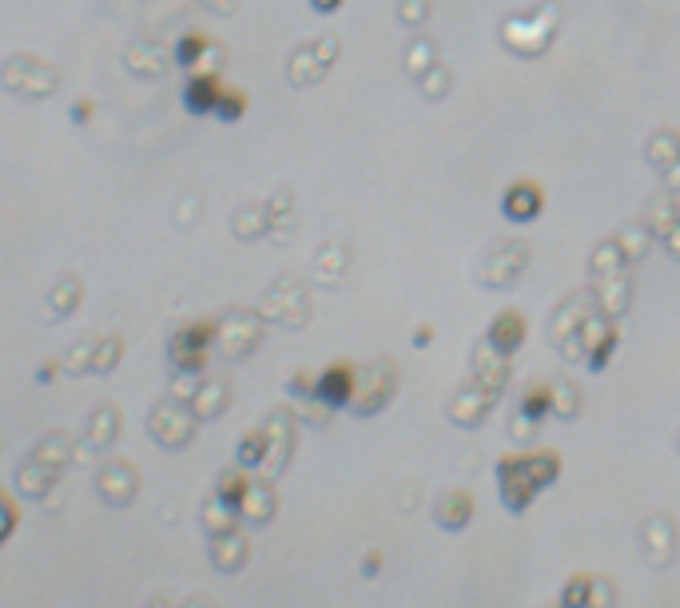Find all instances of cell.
I'll list each match as a JSON object with an SVG mask.
<instances>
[{"label": "cell", "instance_id": "cell-13", "mask_svg": "<svg viewBox=\"0 0 680 608\" xmlns=\"http://www.w3.org/2000/svg\"><path fill=\"white\" fill-rule=\"evenodd\" d=\"M434 521H438L446 533H461V529L473 521V493L446 489L438 502H434Z\"/></svg>", "mask_w": 680, "mask_h": 608}, {"label": "cell", "instance_id": "cell-28", "mask_svg": "<svg viewBox=\"0 0 680 608\" xmlns=\"http://www.w3.org/2000/svg\"><path fill=\"white\" fill-rule=\"evenodd\" d=\"M649 164L653 168H660V171H669L672 164L680 159V136H672V132H660V136H653L649 139Z\"/></svg>", "mask_w": 680, "mask_h": 608}, {"label": "cell", "instance_id": "cell-30", "mask_svg": "<svg viewBox=\"0 0 680 608\" xmlns=\"http://www.w3.org/2000/svg\"><path fill=\"white\" fill-rule=\"evenodd\" d=\"M677 219H680V203H677V195H672V191H665V195H660V200L649 207V232L660 239V235L669 232Z\"/></svg>", "mask_w": 680, "mask_h": 608}, {"label": "cell", "instance_id": "cell-31", "mask_svg": "<svg viewBox=\"0 0 680 608\" xmlns=\"http://www.w3.org/2000/svg\"><path fill=\"white\" fill-rule=\"evenodd\" d=\"M211 116H220L223 124H235V120H243V116H247V92L223 85V92H220V100H215V112H211Z\"/></svg>", "mask_w": 680, "mask_h": 608}, {"label": "cell", "instance_id": "cell-6", "mask_svg": "<svg viewBox=\"0 0 680 608\" xmlns=\"http://www.w3.org/2000/svg\"><path fill=\"white\" fill-rule=\"evenodd\" d=\"M355 390H358L355 362H331L326 370L314 374V402L323 409H350Z\"/></svg>", "mask_w": 680, "mask_h": 608}, {"label": "cell", "instance_id": "cell-14", "mask_svg": "<svg viewBox=\"0 0 680 608\" xmlns=\"http://www.w3.org/2000/svg\"><path fill=\"white\" fill-rule=\"evenodd\" d=\"M220 92H223L220 72H196V76H188V85H183V108H188L191 116H211Z\"/></svg>", "mask_w": 680, "mask_h": 608}, {"label": "cell", "instance_id": "cell-36", "mask_svg": "<svg viewBox=\"0 0 680 608\" xmlns=\"http://www.w3.org/2000/svg\"><path fill=\"white\" fill-rule=\"evenodd\" d=\"M16 521H21V514H16L12 497H9V493H0V545H4V541L16 533Z\"/></svg>", "mask_w": 680, "mask_h": 608}, {"label": "cell", "instance_id": "cell-15", "mask_svg": "<svg viewBox=\"0 0 680 608\" xmlns=\"http://www.w3.org/2000/svg\"><path fill=\"white\" fill-rule=\"evenodd\" d=\"M486 342L493 350H502L505 358H513L517 350L525 347V315L522 311H502V315L493 318L490 330H486Z\"/></svg>", "mask_w": 680, "mask_h": 608}, {"label": "cell", "instance_id": "cell-37", "mask_svg": "<svg viewBox=\"0 0 680 608\" xmlns=\"http://www.w3.org/2000/svg\"><path fill=\"white\" fill-rule=\"evenodd\" d=\"M422 76H426V80H422V92L434 95V100L446 95V88H450V72H446V68H430V72H422Z\"/></svg>", "mask_w": 680, "mask_h": 608}, {"label": "cell", "instance_id": "cell-43", "mask_svg": "<svg viewBox=\"0 0 680 608\" xmlns=\"http://www.w3.org/2000/svg\"><path fill=\"white\" fill-rule=\"evenodd\" d=\"M73 120H76V124H88V120H92V104H88V100H76V104H73Z\"/></svg>", "mask_w": 680, "mask_h": 608}, {"label": "cell", "instance_id": "cell-17", "mask_svg": "<svg viewBox=\"0 0 680 608\" xmlns=\"http://www.w3.org/2000/svg\"><path fill=\"white\" fill-rule=\"evenodd\" d=\"M593 299H597V311L609 318H617L628 311V299H633V286H628V274L617 271V274H605V279H597L593 283Z\"/></svg>", "mask_w": 680, "mask_h": 608}, {"label": "cell", "instance_id": "cell-47", "mask_svg": "<svg viewBox=\"0 0 680 608\" xmlns=\"http://www.w3.org/2000/svg\"><path fill=\"white\" fill-rule=\"evenodd\" d=\"M677 450H680V438H677Z\"/></svg>", "mask_w": 680, "mask_h": 608}, {"label": "cell", "instance_id": "cell-20", "mask_svg": "<svg viewBox=\"0 0 680 608\" xmlns=\"http://www.w3.org/2000/svg\"><path fill=\"white\" fill-rule=\"evenodd\" d=\"M100 497L108 505H127L136 497V470L124 462H112L104 473H100Z\"/></svg>", "mask_w": 680, "mask_h": 608}, {"label": "cell", "instance_id": "cell-45", "mask_svg": "<svg viewBox=\"0 0 680 608\" xmlns=\"http://www.w3.org/2000/svg\"><path fill=\"white\" fill-rule=\"evenodd\" d=\"M56 370H60V362H48V367H41V370H36V382H53Z\"/></svg>", "mask_w": 680, "mask_h": 608}, {"label": "cell", "instance_id": "cell-3", "mask_svg": "<svg viewBox=\"0 0 680 608\" xmlns=\"http://www.w3.org/2000/svg\"><path fill=\"white\" fill-rule=\"evenodd\" d=\"M394 390H398L394 362L378 358V362H370L367 370H358V390H355V402H350V409H355L358 418H375V414H382V409L390 406Z\"/></svg>", "mask_w": 680, "mask_h": 608}, {"label": "cell", "instance_id": "cell-25", "mask_svg": "<svg viewBox=\"0 0 680 608\" xmlns=\"http://www.w3.org/2000/svg\"><path fill=\"white\" fill-rule=\"evenodd\" d=\"M247 489H252V477H247V470H243V465H235V470H227L220 477V489H215V497H220L227 509H235V514H239V505H243V497H247Z\"/></svg>", "mask_w": 680, "mask_h": 608}, {"label": "cell", "instance_id": "cell-24", "mask_svg": "<svg viewBox=\"0 0 680 608\" xmlns=\"http://www.w3.org/2000/svg\"><path fill=\"white\" fill-rule=\"evenodd\" d=\"M188 406L196 409V418H215V414H223V409H227V382H208L199 394H191Z\"/></svg>", "mask_w": 680, "mask_h": 608}, {"label": "cell", "instance_id": "cell-21", "mask_svg": "<svg viewBox=\"0 0 680 608\" xmlns=\"http://www.w3.org/2000/svg\"><path fill=\"white\" fill-rule=\"evenodd\" d=\"M56 473H60V465L53 462H41L36 453H32L29 462L16 470V482H21V489L29 493V497H44V493L56 485Z\"/></svg>", "mask_w": 680, "mask_h": 608}, {"label": "cell", "instance_id": "cell-40", "mask_svg": "<svg viewBox=\"0 0 680 608\" xmlns=\"http://www.w3.org/2000/svg\"><path fill=\"white\" fill-rule=\"evenodd\" d=\"M382 573V553H367V561H363V577H378Z\"/></svg>", "mask_w": 680, "mask_h": 608}, {"label": "cell", "instance_id": "cell-16", "mask_svg": "<svg viewBox=\"0 0 680 608\" xmlns=\"http://www.w3.org/2000/svg\"><path fill=\"white\" fill-rule=\"evenodd\" d=\"M267 430V462H263V470L271 473H283L287 470V458H291V441H294V426L287 414H275L271 426H263Z\"/></svg>", "mask_w": 680, "mask_h": 608}, {"label": "cell", "instance_id": "cell-10", "mask_svg": "<svg viewBox=\"0 0 680 608\" xmlns=\"http://www.w3.org/2000/svg\"><path fill=\"white\" fill-rule=\"evenodd\" d=\"M505 382H510V358L502 354V350H493L490 342H478V350H473V386H482L486 394H502Z\"/></svg>", "mask_w": 680, "mask_h": 608}, {"label": "cell", "instance_id": "cell-39", "mask_svg": "<svg viewBox=\"0 0 680 608\" xmlns=\"http://www.w3.org/2000/svg\"><path fill=\"white\" fill-rule=\"evenodd\" d=\"M660 243H665V251H669V259H672V262H680V219L672 223L669 232L660 235Z\"/></svg>", "mask_w": 680, "mask_h": 608}, {"label": "cell", "instance_id": "cell-26", "mask_svg": "<svg viewBox=\"0 0 680 608\" xmlns=\"http://www.w3.org/2000/svg\"><path fill=\"white\" fill-rule=\"evenodd\" d=\"M208 53H211V41L203 36V32H183V36L176 41V64L183 68V72H191Z\"/></svg>", "mask_w": 680, "mask_h": 608}, {"label": "cell", "instance_id": "cell-12", "mask_svg": "<svg viewBox=\"0 0 680 608\" xmlns=\"http://www.w3.org/2000/svg\"><path fill=\"white\" fill-rule=\"evenodd\" d=\"M525 262H529V247L525 243H505L490 255V271H486V283L490 286H513L522 279Z\"/></svg>", "mask_w": 680, "mask_h": 608}, {"label": "cell", "instance_id": "cell-46", "mask_svg": "<svg viewBox=\"0 0 680 608\" xmlns=\"http://www.w3.org/2000/svg\"><path fill=\"white\" fill-rule=\"evenodd\" d=\"M430 338H434V330H430V326H419V335H414V347H430Z\"/></svg>", "mask_w": 680, "mask_h": 608}, {"label": "cell", "instance_id": "cell-18", "mask_svg": "<svg viewBox=\"0 0 680 608\" xmlns=\"http://www.w3.org/2000/svg\"><path fill=\"white\" fill-rule=\"evenodd\" d=\"M247 537L239 529H227V533L211 537V565L220 568V573H239L247 565Z\"/></svg>", "mask_w": 680, "mask_h": 608}, {"label": "cell", "instance_id": "cell-19", "mask_svg": "<svg viewBox=\"0 0 680 608\" xmlns=\"http://www.w3.org/2000/svg\"><path fill=\"white\" fill-rule=\"evenodd\" d=\"M215 342H220L227 358L252 354V350L259 347V323H255L252 315H243V326L235 330V326H231V318H227V323H220V330H215Z\"/></svg>", "mask_w": 680, "mask_h": 608}, {"label": "cell", "instance_id": "cell-38", "mask_svg": "<svg viewBox=\"0 0 680 608\" xmlns=\"http://www.w3.org/2000/svg\"><path fill=\"white\" fill-rule=\"evenodd\" d=\"M430 16V0H402V24H422Z\"/></svg>", "mask_w": 680, "mask_h": 608}, {"label": "cell", "instance_id": "cell-44", "mask_svg": "<svg viewBox=\"0 0 680 608\" xmlns=\"http://www.w3.org/2000/svg\"><path fill=\"white\" fill-rule=\"evenodd\" d=\"M311 9H314V12H323V16H331V12L343 9V0H311Z\"/></svg>", "mask_w": 680, "mask_h": 608}, {"label": "cell", "instance_id": "cell-32", "mask_svg": "<svg viewBox=\"0 0 680 608\" xmlns=\"http://www.w3.org/2000/svg\"><path fill=\"white\" fill-rule=\"evenodd\" d=\"M120 350H124V342H120V338H104L100 347H92V370H96V374H112Z\"/></svg>", "mask_w": 680, "mask_h": 608}, {"label": "cell", "instance_id": "cell-35", "mask_svg": "<svg viewBox=\"0 0 680 608\" xmlns=\"http://www.w3.org/2000/svg\"><path fill=\"white\" fill-rule=\"evenodd\" d=\"M613 605H617V585H613L609 577H593L586 608H613Z\"/></svg>", "mask_w": 680, "mask_h": 608}, {"label": "cell", "instance_id": "cell-33", "mask_svg": "<svg viewBox=\"0 0 680 608\" xmlns=\"http://www.w3.org/2000/svg\"><path fill=\"white\" fill-rule=\"evenodd\" d=\"M589 585H593V577H569L566 588H561V608H586L589 605Z\"/></svg>", "mask_w": 680, "mask_h": 608}, {"label": "cell", "instance_id": "cell-4", "mask_svg": "<svg viewBox=\"0 0 680 608\" xmlns=\"http://www.w3.org/2000/svg\"><path fill=\"white\" fill-rule=\"evenodd\" d=\"M215 330H220V323H211V318L176 330V335H171V347H168L171 367H176L179 374H199V370L208 367L211 347H215Z\"/></svg>", "mask_w": 680, "mask_h": 608}, {"label": "cell", "instance_id": "cell-27", "mask_svg": "<svg viewBox=\"0 0 680 608\" xmlns=\"http://www.w3.org/2000/svg\"><path fill=\"white\" fill-rule=\"evenodd\" d=\"M549 386H554V418L573 421L577 414H581V394H577V386L569 378H554Z\"/></svg>", "mask_w": 680, "mask_h": 608}, {"label": "cell", "instance_id": "cell-9", "mask_svg": "<svg viewBox=\"0 0 680 608\" xmlns=\"http://www.w3.org/2000/svg\"><path fill=\"white\" fill-rule=\"evenodd\" d=\"M493 406H498L493 394H486L482 386H466V390H458L450 402H446V414H450V421L454 426H461V430H478Z\"/></svg>", "mask_w": 680, "mask_h": 608}, {"label": "cell", "instance_id": "cell-2", "mask_svg": "<svg viewBox=\"0 0 680 608\" xmlns=\"http://www.w3.org/2000/svg\"><path fill=\"white\" fill-rule=\"evenodd\" d=\"M554 32H557V9L554 4H545L537 12H522V16H510L502 29V41L510 53L517 56H542L549 44H554Z\"/></svg>", "mask_w": 680, "mask_h": 608}, {"label": "cell", "instance_id": "cell-29", "mask_svg": "<svg viewBox=\"0 0 680 608\" xmlns=\"http://www.w3.org/2000/svg\"><path fill=\"white\" fill-rule=\"evenodd\" d=\"M263 462H267V430H252L239 441L235 465H243V470H263Z\"/></svg>", "mask_w": 680, "mask_h": 608}, {"label": "cell", "instance_id": "cell-23", "mask_svg": "<svg viewBox=\"0 0 680 608\" xmlns=\"http://www.w3.org/2000/svg\"><path fill=\"white\" fill-rule=\"evenodd\" d=\"M554 414V386L549 382H537V386H529L522 394V406H517V418L534 421V426H542L545 418Z\"/></svg>", "mask_w": 680, "mask_h": 608}, {"label": "cell", "instance_id": "cell-42", "mask_svg": "<svg viewBox=\"0 0 680 608\" xmlns=\"http://www.w3.org/2000/svg\"><path fill=\"white\" fill-rule=\"evenodd\" d=\"M665 191H672V195H680V159L672 164L669 171H665Z\"/></svg>", "mask_w": 680, "mask_h": 608}, {"label": "cell", "instance_id": "cell-11", "mask_svg": "<svg viewBox=\"0 0 680 608\" xmlns=\"http://www.w3.org/2000/svg\"><path fill=\"white\" fill-rule=\"evenodd\" d=\"M640 541H645V561L657 568H665L677 553V525L665 514L645 517V529H640Z\"/></svg>", "mask_w": 680, "mask_h": 608}, {"label": "cell", "instance_id": "cell-41", "mask_svg": "<svg viewBox=\"0 0 680 608\" xmlns=\"http://www.w3.org/2000/svg\"><path fill=\"white\" fill-rule=\"evenodd\" d=\"M534 430H537V426H534V421H525V418H513V426H510V434H513L517 441H522V438H534Z\"/></svg>", "mask_w": 680, "mask_h": 608}, {"label": "cell", "instance_id": "cell-1", "mask_svg": "<svg viewBox=\"0 0 680 608\" xmlns=\"http://www.w3.org/2000/svg\"><path fill=\"white\" fill-rule=\"evenodd\" d=\"M493 477H498V493H502L505 509L510 514H525L561 477V453L557 450L505 453L502 462L493 465Z\"/></svg>", "mask_w": 680, "mask_h": 608}, {"label": "cell", "instance_id": "cell-7", "mask_svg": "<svg viewBox=\"0 0 680 608\" xmlns=\"http://www.w3.org/2000/svg\"><path fill=\"white\" fill-rule=\"evenodd\" d=\"M191 414H188V402L183 398H168L159 409H152V438L164 441L168 450H176V446H183V441L191 438Z\"/></svg>", "mask_w": 680, "mask_h": 608}, {"label": "cell", "instance_id": "cell-22", "mask_svg": "<svg viewBox=\"0 0 680 608\" xmlns=\"http://www.w3.org/2000/svg\"><path fill=\"white\" fill-rule=\"evenodd\" d=\"M275 517V489L267 482H252L247 497L239 505V521L247 525H267Z\"/></svg>", "mask_w": 680, "mask_h": 608}, {"label": "cell", "instance_id": "cell-34", "mask_svg": "<svg viewBox=\"0 0 680 608\" xmlns=\"http://www.w3.org/2000/svg\"><path fill=\"white\" fill-rule=\"evenodd\" d=\"M649 227H628L625 235H617V243H621V251H625V259L628 262H637L640 255H645V247H649Z\"/></svg>", "mask_w": 680, "mask_h": 608}, {"label": "cell", "instance_id": "cell-5", "mask_svg": "<svg viewBox=\"0 0 680 608\" xmlns=\"http://www.w3.org/2000/svg\"><path fill=\"white\" fill-rule=\"evenodd\" d=\"M577 338H581V354H586V367L593 370V374H601V370L609 367V358L617 354V347H621L617 323L609 315H601V311H589L581 330H577Z\"/></svg>", "mask_w": 680, "mask_h": 608}, {"label": "cell", "instance_id": "cell-8", "mask_svg": "<svg viewBox=\"0 0 680 608\" xmlns=\"http://www.w3.org/2000/svg\"><path fill=\"white\" fill-rule=\"evenodd\" d=\"M542 211H545V191L542 183H534V179H517V183H510L502 195V215L510 223H534L542 219Z\"/></svg>", "mask_w": 680, "mask_h": 608}]
</instances>
